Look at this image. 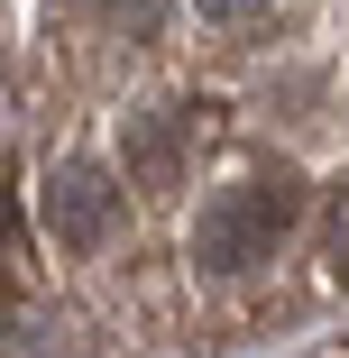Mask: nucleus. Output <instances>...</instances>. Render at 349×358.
Returning a JSON list of instances; mask_svg holds the SVG:
<instances>
[{
  "instance_id": "nucleus-4",
  "label": "nucleus",
  "mask_w": 349,
  "mask_h": 358,
  "mask_svg": "<svg viewBox=\"0 0 349 358\" xmlns=\"http://www.w3.org/2000/svg\"><path fill=\"white\" fill-rule=\"evenodd\" d=\"M322 248H331V266H349V184H331V202H322Z\"/></svg>"
},
{
  "instance_id": "nucleus-6",
  "label": "nucleus",
  "mask_w": 349,
  "mask_h": 358,
  "mask_svg": "<svg viewBox=\"0 0 349 358\" xmlns=\"http://www.w3.org/2000/svg\"><path fill=\"white\" fill-rule=\"evenodd\" d=\"M193 10H202V19H221V28H230V19H257V10H266V0H193Z\"/></svg>"
},
{
  "instance_id": "nucleus-7",
  "label": "nucleus",
  "mask_w": 349,
  "mask_h": 358,
  "mask_svg": "<svg viewBox=\"0 0 349 358\" xmlns=\"http://www.w3.org/2000/svg\"><path fill=\"white\" fill-rule=\"evenodd\" d=\"M0 239H10V193H0Z\"/></svg>"
},
{
  "instance_id": "nucleus-2",
  "label": "nucleus",
  "mask_w": 349,
  "mask_h": 358,
  "mask_svg": "<svg viewBox=\"0 0 349 358\" xmlns=\"http://www.w3.org/2000/svg\"><path fill=\"white\" fill-rule=\"evenodd\" d=\"M46 230H55V248H101V239L120 230V175L92 166V157L55 166V184H46Z\"/></svg>"
},
{
  "instance_id": "nucleus-3",
  "label": "nucleus",
  "mask_w": 349,
  "mask_h": 358,
  "mask_svg": "<svg viewBox=\"0 0 349 358\" xmlns=\"http://www.w3.org/2000/svg\"><path fill=\"white\" fill-rule=\"evenodd\" d=\"M120 166H129V184H175V175H184V110H175V101L129 110V129H120Z\"/></svg>"
},
{
  "instance_id": "nucleus-1",
  "label": "nucleus",
  "mask_w": 349,
  "mask_h": 358,
  "mask_svg": "<svg viewBox=\"0 0 349 358\" xmlns=\"http://www.w3.org/2000/svg\"><path fill=\"white\" fill-rule=\"evenodd\" d=\"M294 211H304V175H294V166H257V175L221 184L212 202H202V221H193V266H202V275L257 266L276 239L294 230Z\"/></svg>"
},
{
  "instance_id": "nucleus-5",
  "label": "nucleus",
  "mask_w": 349,
  "mask_h": 358,
  "mask_svg": "<svg viewBox=\"0 0 349 358\" xmlns=\"http://www.w3.org/2000/svg\"><path fill=\"white\" fill-rule=\"evenodd\" d=\"M111 19H120L129 37H157V28H166V0H111Z\"/></svg>"
}]
</instances>
